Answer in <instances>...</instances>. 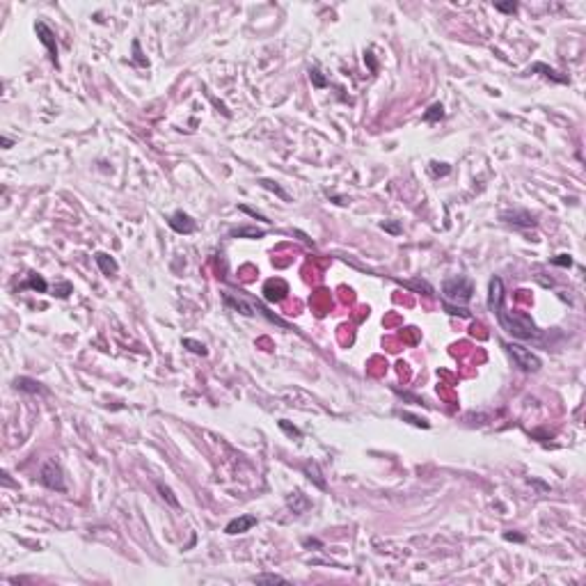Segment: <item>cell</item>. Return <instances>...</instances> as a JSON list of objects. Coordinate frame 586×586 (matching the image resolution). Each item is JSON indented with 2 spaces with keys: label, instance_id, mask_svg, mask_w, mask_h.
I'll return each mask as SVG.
<instances>
[{
  "label": "cell",
  "instance_id": "obj_13",
  "mask_svg": "<svg viewBox=\"0 0 586 586\" xmlns=\"http://www.w3.org/2000/svg\"><path fill=\"white\" fill-rule=\"evenodd\" d=\"M232 238H263L266 232L263 229H256V227H236L229 232Z\"/></svg>",
  "mask_w": 586,
  "mask_h": 586
},
{
  "label": "cell",
  "instance_id": "obj_30",
  "mask_svg": "<svg viewBox=\"0 0 586 586\" xmlns=\"http://www.w3.org/2000/svg\"><path fill=\"white\" fill-rule=\"evenodd\" d=\"M238 209H241L243 213H248V215H252V218H256V220H263V222H271V220L266 218L263 213H259V211H254V209H250V206H245V204H241Z\"/></svg>",
  "mask_w": 586,
  "mask_h": 586
},
{
  "label": "cell",
  "instance_id": "obj_12",
  "mask_svg": "<svg viewBox=\"0 0 586 586\" xmlns=\"http://www.w3.org/2000/svg\"><path fill=\"white\" fill-rule=\"evenodd\" d=\"M536 71H541V74L545 76V78H552L554 83L568 85V76H559V71H554L552 67L543 64V62H536V64H531V67H529V74H536Z\"/></svg>",
  "mask_w": 586,
  "mask_h": 586
},
{
  "label": "cell",
  "instance_id": "obj_23",
  "mask_svg": "<svg viewBox=\"0 0 586 586\" xmlns=\"http://www.w3.org/2000/svg\"><path fill=\"white\" fill-rule=\"evenodd\" d=\"M279 429L284 430V433H286V435H289V437H300V435H302L300 430L295 429V426H291V424H289V421H286V419H279Z\"/></svg>",
  "mask_w": 586,
  "mask_h": 586
},
{
  "label": "cell",
  "instance_id": "obj_14",
  "mask_svg": "<svg viewBox=\"0 0 586 586\" xmlns=\"http://www.w3.org/2000/svg\"><path fill=\"white\" fill-rule=\"evenodd\" d=\"M19 289H32V291H39V293H46L48 291V284H46V279L41 277V275H37V273H30V277H28V282H23Z\"/></svg>",
  "mask_w": 586,
  "mask_h": 586
},
{
  "label": "cell",
  "instance_id": "obj_24",
  "mask_svg": "<svg viewBox=\"0 0 586 586\" xmlns=\"http://www.w3.org/2000/svg\"><path fill=\"white\" fill-rule=\"evenodd\" d=\"M495 9L497 12H504V14H515L518 12V2H497L495 5Z\"/></svg>",
  "mask_w": 586,
  "mask_h": 586
},
{
  "label": "cell",
  "instance_id": "obj_7",
  "mask_svg": "<svg viewBox=\"0 0 586 586\" xmlns=\"http://www.w3.org/2000/svg\"><path fill=\"white\" fill-rule=\"evenodd\" d=\"M256 525V518L254 515H238V518H234L229 525L225 527V534L229 536H236V534H245V531H250L252 527Z\"/></svg>",
  "mask_w": 586,
  "mask_h": 586
},
{
  "label": "cell",
  "instance_id": "obj_16",
  "mask_svg": "<svg viewBox=\"0 0 586 586\" xmlns=\"http://www.w3.org/2000/svg\"><path fill=\"white\" fill-rule=\"evenodd\" d=\"M398 284L408 286V289H412V291H424V295H433V286L426 284V282H421V279H412V282H403V279H396Z\"/></svg>",
  "mask_w": 586,
  "mask_h": 586
},
{
  "label": "cell",
  "instance_id": "obj_26",
  "mask_svg": "<svg viewBox=\"0 0 586 586\" xmlns=\"http://www.w3.org/2000/svg\"><path fill=\"white\" fill-rule=\"evenodd\" d=\"M254 582H256V584H263V582H273V584H275V582H279V584H282V582H286V579L279 577V575H271V572H266V575H256Z\"/></svg>",
  "mask_w": 586,
  "mask_h": 586
},
{
  "label": "cell",
  "instance_id": "obj_3",
  "mask_svg": "<svg viewBox=\"0 0 586 586\" xmlns=\"http://www.w3.org/2000/svg\"><path fill=\"white\" fill-rule=\"evenodd\" d=\"M504 348L508 351V355L513 357V362L518 364L522 371H527V373H536L538 369L543 367V362H541V357L536 353H531L529 348H525V346H520V344H504Z\"/></svg>",
  "mask_w": 586,
  "mask_h": 586
},
{
  "label": "cell",
  "instance_id": "obj_27",
  "mask_svg": "<svg viewBox=\"0 0 586 586\" xmlns=\"http://www.w3.org/2000/svg\"><path fill=\"white\" fill-rule=\"evenodd\" d=\"M401 417H403V419H408L410 424H414V426L429 429V421H426V419H419V417H414V414H410V412H401Z\"/></svg>",
  "mask_w": 586,
  "mask_h": 586
},
{
  "label": "cell",
  "instance_id": "obj_21",
  "mask_svg": "<svg viewBox=\"0 0 586 586\" xmlns=\"http://www.w3.org/2000/svg\"><path fill=\"white\" fill-rule=\"evenodd\" d=\"M158 492L163 495V499H167V502H170V506H174V508H179V499H176V497L172 495V490L167 488L165 483H158Z\"/></svg>",
  "mask_w": 586,
  "mask_h": 586
},
{
  "label": "cell",
  "instance_id": "obj_17",
  "mask_svg": "<svg viewBox=\"0 0 586 586\" xmlns=\"http://www.w3.org/2000/svg\"><path fill=\"white\" fill-rule=\"evenodd\" d=\"M309 80H312V85H314V87H318V90L328 87V78L321 74V69H318V67H309Z\"/></svg>",
  "mask_w": 586,
  "mask_h": 586
},
{
  "label": "cell",
  "instance_id": "obj_28",
  "mask_svg": "<svg viewBox=\"0 0 586 586\" xmlns=\"http://www.w3.org/2000/svg\"><path fill=\"white\" fill-rule=\"evenodd\" d=\"M552 263H554V266H561V268H570L572 259H570V254H556L554 259H552Z\"/></svg>",
  "mask_w": 586,
  "mask_h": 586
},
{
  "label": "cell",
  "instance_id": "obj_11",
  "mask_svg": "<svg viewBox=\"0 0 586 586\" xmlns=\"http://www.w3.org/2000/svg\"><path fill=\"white\" fill-rule=\"evenodd\" d=\"M302 472L307 474L309 481H314V483H316V488H321V490L328 488V483H325L323 474H321V467H318V463H314V460L305 463V465H302Z\"/></svg>",
  "mask_w": 586,
  "mask_h": 586
},
{
  "label": "cell",
  "instance_id": "obj_9",
  "mask_svg": "<svg viewBox=\"0 0 586 586\" xmlns=\"http://www.w3.org/2000/svg\"><path fill=\"white\" fill-rule=\"evenodd\" d=\"M14 387L19 391H25V394H48V387H44L41 383H37V380H32V378H25V376H19L14 380Z\"/></svg>",
  "mask_w": 586,
  "mask_h": 586
},
{
  "label": "cell",
  "instance_id": "obj_33",
  "mask_svg": "<svg viewBox=\"0 0 586 586\" xmlns=\"http://www.w3.org/2000/svg\"><path fill=\"white\" fill-rule=\"evenodd\" d=\"M364 60H369V67H371V71H376V62H373V58H371V53H367V55H364Z\"/></svg>",
  "mask_w": 586,
  "mask_h": 586
},
{
  "label": "cell",
  "instance_id": "obj_2",
  "mask_svg": "<svg viewBox=\"0 0 586 586\" xmlns=\"http://www.w3.org/2000/svg\"><path fill=\"white\" fill-rule=\"evenodd\" d=\"M442 295H444V300L447 302L465 305V302L472 300V295H474L472 279L465 277V275H453V277L444 279L442 282Z\"/></svg>",
  "mask_w": 586,
  "mask_h": 586
},
{
  "label": "cell",
  "instance_id": "obj_20",
  "mask_svg": "<svg viewBox=\"0 0 586 586\" xmlns=\"http://www.w3.org/2000/svg\"><path fill=\"white\" fill-rule=\"evenodd\" d=\"M183 346L188 348L190 353H195V355H206L209 351H206V346L202 344V341H195V339H183Z\"/></svg>",
  "mask_w": 586,
  "mask_h": 586
},
{
  "label": "cell",
  "instance_id": "obj_15",
  "mask_svg": "<svg viewBox=\"0 0 586 586\" xmlns=\"http://www.w3.org/2000/svg\"><path fill=\"white\" fill-rule=\"evenodd\" d=\"M259 183H261V186H263V188H266V190H273L275 195H279V197H282V199H284V202H291V195H289V193H286V190L282 188V186H279L277 181H271V179H259Z\"/></svg>",
  "mask_w": 586,
  "mask_h": 586
},
{
  "label": "cell",
  "instance_id": "obj_19",
  "mask_svg": "<svg viewBox=\"0 0 586 586\" xmlns=\"http://www.w3.org/2000/svg\"><path fill=\"white\" fill-rule=\"evenodd\" d=\"M442 307H444V312H447V314H451V316H460V318H472V314H469V309H465V307H458V305H451V302H447V300L442 302Z\"/></svg>",
  "mask_w": 586,
  "mask_h": 586
},
{
  "label": "cell",
  "instance_id": "obj_6",
  "mask_svg": "<svg viewBox=\"0 0 586 586\" xmlns=\"http://www.w3.org/2000/svg\"><path fill=\"white\" fill-rule=\"evenodd\" d=\"M167 225L172 227L176 234H183V236H188V234H193L197 229V222L190 218L188 213H183V211H176V213H172V215H170V220H167Z\"/></svg>",
  "mask_w": 586,
  "mask_h": 586
},
{
  "label": "cell",
  "instance_id": "obj_5",
  "mask_svg": "<svg viewBox=\"0 0 586 586\" xmlns=\"http://www.w3.org/2000/svg\"><path fill=\"white\" fill-rule=\"evenodd\" d=\"M35 32H37L39 41L46 46V51H48V58H51V62L55 64V67H60V62H58V41H55V32L46 25L44 21H37L35 23Z\"/></svg>",
  "mask_w": 586,
  "mask_h": 586
},
{
  "label": "cell",
  "instance_id": "obj_8",
  "mask_svg": "<svg viewBox=\"0 0 586 586\" xmlns=\"http://www.w3.org/2000/svg\"><path fill=\"white\" fill-rule=\"evenodd\" d=\"M502 220L515 227H536V218L527 211H506V213H502Z\"/></svg>",
  "mask_w": 586,
  "mask_h": 586
},
{
  "label": "cell",
  "instance_id": "obj_31",
  "mask_svg": "<svg viewBox=\"0 0 586 586\" xmlns=\"http://www.w3.org/2000/svg\"><path fill=\"white\" fill-rule=\"evenodd\" d=\"M69 293H71V284H69V282H62V284L55 289L53 295H58V298H69Z\"/></svg>",
  "mask_w": 586,
  "mask_h": 586
},
{
  "label": "cell",
  "instance_id": "obj_10",
  "mask_svg": "<svg viewBox=\"0 0 586 586\" xmlns=\"http://www.w3.org/2000/svg\"><path fill=\"white\" fill-rule=\"evenodd\" d=\"M94 261H97V266L101 268V273H103V275H108V277L119 271V263L115 261L110 254H105V252H97V254H94Z\"/></svg>",
  "mask_w": 586,
  "mask_h": 586
},
{
  "label": "cell",
  "instance_id": "obj_1",
  "mask_svg": "<svg viewBox=\"0 0 586 586\" xmlns=\"http://www.w3.org/2000/svg\"><path fill=\"white\" fill-rule=\"evenodd\" d=\"M488 307L490 312L497 316V321L502 325L504 330L513 334L518 339H536L541 337L538 328L534 325V321L525 314H515V312H508L504 307V282L499 277L490 279V295H488Z\"/></svg>",
  "mask_w": 586,
  "mask_h": 586
},
{
  "label": "cell",
  "instance_id": "obj_25",
  "mask_svg": "<svg viewBox=\"0 0 586 586\" xmlns=\"http://www.w3.org/2000/svg\"><path fill=\"white\" fill-rule=\"evenodd\" d=\"M380 227H383L385 232H390V234H394V236H398V234L403 232V227H401V222H396V220H391V222H380Z\"/></svg>",
  "mask_w": 586,
  "mask_h": 586
},
{
  "label": "cell",
  "instance_id": "obj_4",
  "mask_svg": "<svg viewBox=\"0 0 586 586\" xmlns=\"http://www.w3.org/2000/svg\"><path fill=\"white\" fill-rule=\"evenodd\" d=\"M39 481L44 483L48 490L55 492H67V481H64V472H62L60 463L55 460H46L41 469H39Z\"/></svg>",
  "mask_w": 586,
  "mask_h": 586
},
{
  "label": "cell",
  "instance_id": "obj_32",
  "mask_svg": "<svg viewBox=\"0 0 586 586\" xmlns=\"http://www.w3.org/2000/svg\"><path fill=\"white\" fill-rule=\"evenodd\" d=\"M504 538H506V541H518V543H522V541H525V536H520V534H511V531H506V534H504Z\"/></svg>",
  "mask_w": 586,
  "mask_h": 586
},
{
  "label": "cell",
  "instance_id": "obj_29",
  "mask_svg": "<svg viewBox=\"0 0 586 586\" xmlns=\"http://www.w3.org/2000/svg\"><path fill=\"white\" fill-rule=\"evenodd\" d=\"M430 170H433L435 176H447V174L451 172V167L444 165V163H430Z\"/></svg>",
  "mask_w": 586,
  "mask_h": 586
},
{
  "label": "cell",
  "instance_id": "obj_34",
  "mask_svg": "<svg viewBox=\"0 0 586 586\" xmlns=\"http://www.w3.org/2000/svg\"><path fill=\"white\" fill-rule=\"evenodd\" d=\"M0 142H2V147H5V149H9V147H12V144H14V142H12V140H9V137H2V140H0Z\"/></svg>",
  "mask_w": 586,
  "mask_h": 586
},
{
  "label": "cell",
  "instance_id": "obj_18",
  "mask_svg": "<svg viewBox=\"0 0 586 586\" xmlns=\"http://www.w3.org/2000/svg\"><path fill=\"white\" fill-rule=\"evenodd\" d=\"M444 117V108H442V103H433L424 113V121H440Z\"/></svg>",
  "mask_w": 586,
  "mask_h": 586
},
{
  "label": "cell",
  "instance_id": "obj_22",
  "mask_svg": "<svg viewBox=\"0 0 586 586\" xmlns=\"http://www.w3.org/2000/svg\"><path fill=\"white\" fill-rule=\"evenodd\" d=\"M133 60H136V64H140V67H149V60L142 55V51H140V41H137V39H133Z\"/></svg>",
  "mask_w": 586,
  "mask_h": 586
}]
</instances>
